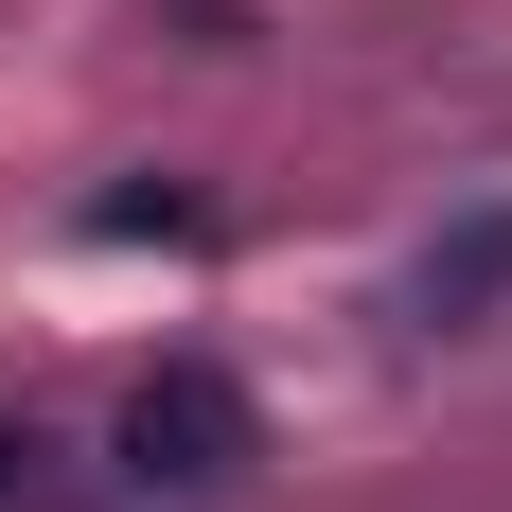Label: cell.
Instances as JSON below:
<instances>
[{"label":"cell","mask_w":512,"mask_h":512,"mask_svg":"<svg viewBox=\"0 0 512 512\" xmlns=\"http://www.w3.org/2000/svg\"><path fill=\"white\" fill-rule=\"evenodd\" d=\"M106 460H124V495H230L248 477V389L212 354H159L124 389V424H106Z\"/></svg>","instance_id":"1"},{"label":"cell","mask_w":512,"mask_h":512,"mask_svg":"<svg viewBox=\"0 0 512 512\" xmlns=\"http://www.w3.org/2000/svg\"><path fill=\"white\" fill-rule=\"evenodd\" d=\"M424 336H477V318L512 301V212H460V230H442V248H424Z\"/></svg>","instance_id":"2"},{"label":"cell","mask_w":512,"mask_h":512,"mask_svg":"<svg viewBox=\"0 0 512 512\" xmlns=\"http://www.w3.org/2000/svg\"><path fill=\"white\" fill-rule=\"evenodd\" d=\"M53 495V442H36V424H0V512H36Z\"/></svg>","instance_id":"3"}]
</instances>
